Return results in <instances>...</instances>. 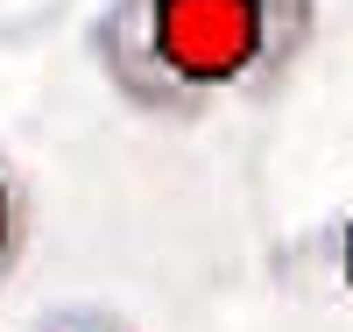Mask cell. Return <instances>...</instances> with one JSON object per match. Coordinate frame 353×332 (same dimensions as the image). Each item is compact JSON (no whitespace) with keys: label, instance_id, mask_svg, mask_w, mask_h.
Segmentation results:
<instances>
[{"label":"cell","instance_id":"3","mask_svg":"<svg viewBox=\"0 0 353 332\" xmlns=\"http://www.w3.org/2000/svg\"><path fill=\"white\" fill-rule=\"evenodd\" d=\"M28 248H36V184H28V170L0 148V290L21 276Z\"/></svg>","mask_w":353,"mask_h":332},{"label":"cell","instance_id":"1","mask_svg":"<svg viewBox=\"0 0 353 332\" xmlns=\"http://www.w3.org/2000/svg\"><path fill=\"white\" fill-rule=\"evenodd\" d=\"M318 21V0H92L85 57L128 113L198 128L283 99Z\"/></svg>","mask_w":353,"mask_h":332},{"label":"cell","instance_id":"2","mask_svg":"<svg viewBox=\"0 0 353 332\" xmlns=\"http://www.w3.org/2000/svg\"><path fill=\"white\" fill-rule=\"evenodd\" d=\"M290 262H297L325 297H339V304L353 311V205H346V213H332L318 233H304Z\"/></svg>","mask_w":353,"mask_h":332},{"label":"cell","instance_id":"4","mask_svg":"<svg viewBox=\"0 0 353 332\" xmlns=\"http://www.w3.org/2000/svg\"><path fill=\"white\" fill-rule=\"evenodd\" d=\"M28 332H134L113 304H92V297H78V304H57V311H43Z\"/></svg>","mask_w":353,"mask_h":332}]
</instances>
